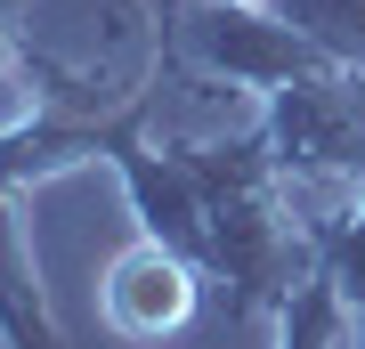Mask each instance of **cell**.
Listing matches in <instances>:
<instances>
[{"label":"cell","mask_w":365,"mask_h":349,"mask_svg":"<svg viewBox=\"0 0 365 349\" xmlns=\"http://www.w3.org/2000/svg\"><path fill=\"white\" fill-rule=\"evenodd\" d=\"M187 309H195V285H187V268L163 244H138V252L114 260V276H106V317H114L122 333H170Z\"/></svg>","instance_id":"1"}]
</instances>
